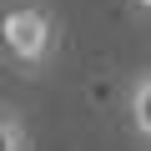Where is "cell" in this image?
<instances>
[{"label":"cell","mask_w":151,"mask_h":151,"mask_svg":"<svg viewBox=\"0 0 151 151\" xmlns=\"http://www.w3.org/2000/svg\"><path fill=\"white\" fill-rule=\"evenodd\" d=\"M0 50L15 65H50L55 55V15L35 0H15L0 10Z\"/></svg>","instance_id":"obj_1"},{"label":"cell","mask_w":151,"mask_h":151,"mask_svg":"<svg viewBox=\"0 0 151 151\" xmlns=\"http://www.w3.org/2000/svg\"><path fill=\"white\" fill-rule=\"evenodd\" d=\"M0 151H30V131L10 106H0Z\"/></svg>","instance_id":"obj_3"},{"label":"cell","mask_w":151,"mask_h":151,"mask_svg":"<svg viewBox=\"0 0 151 151\" xmlns=\"http://www.w3.org/2000/svg\"><path fill=\"white\" fill-rule=\"evenodd\" d=\"M136 5H146V10H151V0H136Z\"/></svg>","instance_id":"obj_4"},{"label":"cell","mask_w":151,"mask_h":151,"mask_svg":"<svg viewBox=\"0 0 151 151\" xmlns=\"http://www.w3.org/2000/svg\"><path fill=\"white\" fill-rule=\"evenodd\" d=\"M126 111H131V131L151 146V70H141L131 91H126Z\"/></svg>","instance_id":"obj_2"}]
</instances>
